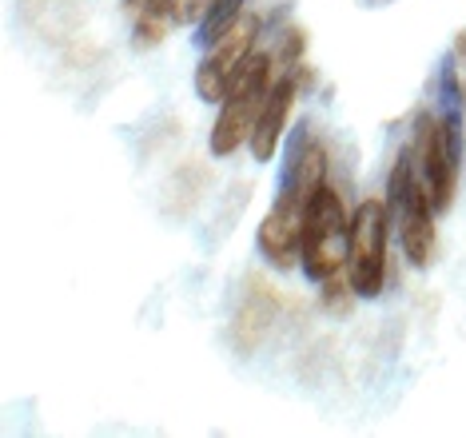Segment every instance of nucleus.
I'll return each instance as SVG.
<instances>
[{"instance_id": "423d86ee", "label": "nucleus", "mask_w": 466, "mask_h": 438, "mask_svg": "<svg viewBox=\"0 0 466 438\" xmlns=\"http://www.w3.org/2000/svg\"><path fill=\"white\" fill-rule=\"evenodd\" d=\"M256 36H259V20L243 13L239 25L231 28V32H224V36H219L216 45L208 48V56L199 60V68H196V92H199V100H208V104L224 100L231 76H236L239 64L251 56V48H256Z\"/></svg>"}, {"instance_id": "ddd939ff", "label": "nucleus", "mask_w": 466, "mask_h": 438, "mask_svg": "<svg viewBox=\"0 0 466 438\" xmlns=\"http://www.w3.org/2000/svg\"><path fill=\"white\" fill-rule=\"evenodd\" d=\"M363 5H387V0H363Z\"/></svg>"}, {"instance_id": "f03ea898", "label": "nucleus", "mask_w": 466, "mask_h": 438, "mask_svg": "<svg viewBox=\"0 0 466 438\" xmlns=\"http://www.w3.org/2000/svg\"><path fill=\"white\" fill-rule=\"evenodd\" d=\"M390 216L399 228L402 255L410 260V267H431L434 260V204L427 179L419 168V152L407 148L399 156L395 172H390Z\"/></svg>"}, {"instance_id": "20e7f679", "label": "nucleus", "mask_w": 466, "mask_h": 438, "mask_svg": "<svg viewBox=\"0 0 466 438\" xmlns=\"http://www.w3.org/2000/svg\"><path fill=\"white\" fill-rule=\"evenodd\" d=\"M387 208L379 199H363L351 216V243H347V283L359 299H375L387 283Z\"/></svg>"}, {"instance_id": "1a4fd4ad", "label": "nucleus", "mask_w": 466, "mask_h": 438, "mask_svg": "<svg viewBox=\"0 0 466 438\" xmlns=\"http://www.w3.org/2000/svg\"><path fill=\"white\" fill-rule=\"evenodd\" d=\"M211 5H216V0H167L164 13L172 25H199Z\"/></svg>"}, {"instance_id": "f257e3e1", "label": "nucleus", "mask_w": 466, "mask_h": 438, "mask_svg": "<svg viewBox=\"0 0 466 438\" xmlns=\"http://www.w3.org/2000/svg\"><path fill=\"white\" fill-rule=\"evenodd\" d=\"M275 84V60L268 52H251L239 64V72L231 76L224 100H219V120L211 127V156H231L236 148H243L256 132V120L268 104V92Z\"/></svg>"}, {"instance_id": "f8f14e48", "label": "nucleus", "mask_w": 466, "mask_h": 438, "mask_svg": "<svg viewBox=\"0 0 466 438\" xmlns=\"http://www.w3.org/2000/svg\"><path fill=\"white\" fill-rule=\"evenodd\" d=\"M459 60H462V92H466V32L459 36Z\"/></svg>"}, {"instance_id": "6e6552de", "label": "nucleus", "mask_w": 466, "mask_h": 438, "mask_svg": "<svg viewBox=\"0 0 466 438\" xmlns=\"http://www.w3.org/2000/svg\"><path fill=\"white\" fill-rule=\"evenodd\" d=\"M248 13V0H216V5L204 13V20L196 25V45L199 48H211L224 32H231Z\"/></svg>"}, {"instance_id": "9b49d317", "label": "nucleus", "mask_w": 466, "mask_h": 438, "mask_svg": "<svg viewBox=\"0 0 466 438\" xmlns=\"http://www.w3.org/2000/svg\"><path fill=\"white\" fill-rule=\"evenodd\" d=\"M128 5L136 13H160V8H167V0H128Z\"/></svg>"}, {"instance_id": "39448f33", "label": "nucleus", "mask_w": 466, "mask_h": 438, "mask_svg": "<svg viewBox=\"0 0 466 438\" xmlns=\"http://www.w3.org/2000/svg\"><path fill=\"white\" fill-rule=\"evenodd\" d=\"M307 204H311L307 196H299V191L288 188V184H279V196H275L271 211L259 223V251L271 267H283V271H288V267L299 263Z\"/></svg>"}, {"instance_id": "7ed1b4c3", "label": "nucleus", "mask_w": 466, "mask_h": 438, "mask_svg": "<svg viewBox=\"0 0 466 438\" xmlns=\"http://www.w3.org/2000/svg\"><path fill=\"white\" fill-rule=\"evenodd\" d=\"M347 243H351V223L347 208L331 184H323L307 204L303 216V275L311 283H331L335 271L347 263Z\"/></svg>"}, {"instance_id": "9d476101", "label": "nucleus", "mask_w": 466, "mask_h": 438, "mask_svg": "<svg viewBox=\"0 0 466 438\" xmlns=\"http://www.w3.org/2000/svg\"><path fill=\"white\" fill-rule=\"evenodd\" d=\"M136 36H140V45H160V36H164V20L156 16V13H140Z\"/></svg>"}, {"instance_id": "0eeeda50", "label": "nucleus", "mask_w": 466, "mask_h": 438, "mask_svg": "<svg viewBox=\"0 0 466 438\" xmlns=\"http://www.w3.org/2000/svg\"><path fill=\"white\" fill-rule=\"evenodd\" d=\"M295 96H299V68H283L275 72V84L268 92V104H263L259 120H256V132H251V156L259 164H268L275 156V148L283 140V127H288V116L295 108Z\"/></svg>"}]
</instances>
